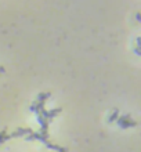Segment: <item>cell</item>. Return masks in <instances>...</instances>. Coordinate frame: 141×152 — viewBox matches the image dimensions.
I'll return each mask as SVG.
<instances>
[{"label":"cell","mask_w":141,"mask_h":152,"mask_svg":"<svg viewBox=\"0 0 141 152\" xmlns=\"http://www.w3.org/2000/svg\"><path fill=\"white\" fill-rule=\"evenodd\" d=\"M116 123L119 125V126L122 127V129H127V127H133V126H137V122L133 121L130 116H119L118 118V121H116Z\"/></svg>","instance_id":"6da1fadb"},{"label":"cell","mask_w":141,"mask_h":152,"mask_svg":"<svg viewBox=\"0 0 141 152\" xmlns=\"http://www.w3.org/2000/svg\"><path fill=\"white\" fill-rule=\"evenodd\" d=\"M7 140H10V134H7L6 130H3V131H0V142H4Z\"/></svg>","instance_id":"7a4b0ae2"},{"label":"cell","mask_w":141,"mask_h":152,"mask_svg":"<svg viewBox=\"0 0 141 152\" xmlns=\"http://www.w3.org/2000/svg\"><path fill=\"white\" fill-rule=\"evenodd\" d=\"M118 118H119V111H114V114L109 115L108 122H116L118 121Z\"/></svg>","instance_id":"3957f363"}]
</instances>
